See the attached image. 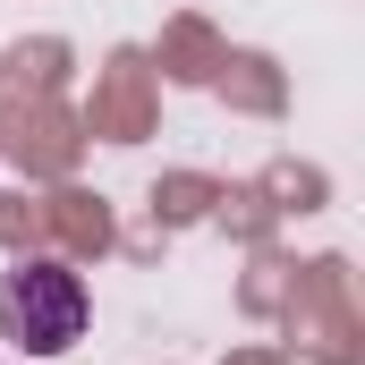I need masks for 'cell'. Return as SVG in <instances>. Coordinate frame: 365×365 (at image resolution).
<instances>
[{
	"instance_id": "obj_1",
	"label": "cell",
	"mask_w": 365,
	"mask_h": 365,
	"mask_svg": "<svg viewBox=\"0 0 365 365\" xmlns=\"http://www.w3.org/2000/svg\"><path fill=\"white\" fill-rule=\"evenodd\" d=\"M0 340L17 357H68L86 340V280L51 255L0 272Z\"/></svg>"
}]
</instances>
